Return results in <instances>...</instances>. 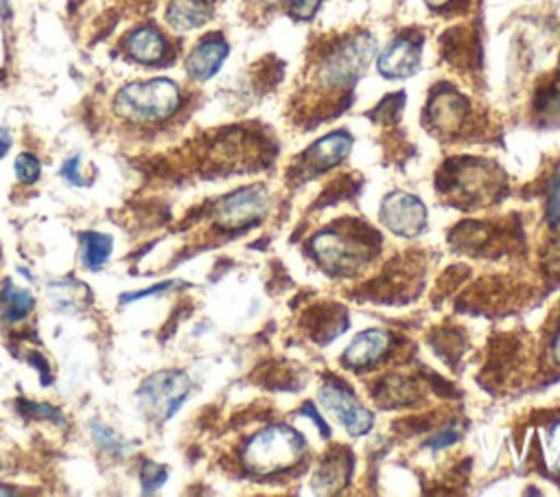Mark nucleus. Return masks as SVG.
Instances as JSON below:
<instances>
[{"label":"nucleus","mask_w":560,"mask_h":497,"mask_svg":"<svg viewBox=\"0 0 560 497\" xmlns=\"http://www.w3.org/2000/svg\"><path fill=\"white\" fill-rule=\"evenodd\" d=\"M90 429H92V438H94V442L101 447V449H105V451H112V453H125V440L118 436V434H114L109 427H105L103 423H92L90 425Z\"/></svg>","instance_id":"5701e85b"},{"label":"nucleus","mask_w":560,"mask_h":497,"mask_svg":"<svg viewBox=\"0 0 560 497\" xmlns=\"http://www.w3.org/2000/svg\"><path fill=\"white\" fill-rule=\"evenodd\" d=\"M381 221L398 236H416L427 226V206L409 193L394 190L381 201Z\"/></svg>","instance_id":"423d86ee"},{"label":"nucleus","mask_w":560,"mask_h":497,"mask_svg":"<svg viewBox=\"0 0 560 497\" xmlns=\"http://www.w3.org/2000/svg\"><path fill=\"white\" fill-rule=\"evenodd\" d=\"M466 103L455 92H444L433 99L431 103V120L442 129H453L464 120Z\"/></svg>","instance_id":"dca6fc26"},{"label":"nucleus","mask_w":560,"mask_h":497,"mask_svg":"<svg viewBox=\"0 0 560 497\" xmlns=\"http://www.w3.org/2000/svg\"><path fill=\"white\" fill-rule=\"evenodd\" d=\"M59 175L70 184V186H85L88 180L81 175V155H72L63 162Z\"/></svg>","instance_id":"393cba45"},{"label":"nucleus","mask_w":560,"mask_h":497,"mask_svg":"<svg viewBox=\"0 0 560 497\" xmlns=\"http://www.w3.org/2000/svg\"><path fill=\"white\" fill-rule=\"evenodd\" d=\"M9 149H11V136H7V131H2L0 134V158H4Z\"/></svg>","instance_id":"c756f323"},{"label":"nucleus","mask_w":560,"mask_h":497,"mask_svg":"<svg viewBox=\"0 0 560 497\" xmlns=\"http://www.w3.org/2000/svg\"><path fill=\"white\" fill-rule=\"evenodd\" d=\"M311 252L330 276L357 274L374 254V236H361L354 230L326 228L311 239Z\"/></svg>","instance_id":"7ed1b4c3"},{"label":"nucleus","mask_w":560,"mask_h":497,"mask_svg":"<svg viewBox=\"0 0 560 497\" xmlns=\"http://www.w3.org/2000/svg\"><path fill=\"white\" fill-rule=\"evenodd\" d=\"M459 438V434H457V429H446V431H442V436H438V438H431L429 442H427V447H431V449H442V447H446V444H451V442H455Z\"/></svg>","instance_id":"c85d7f7f"},{"label":"nucleus","mask_w":560,"mask_h":497,"mask_svg":"<svg viewBox=\"0 0 560 497\" xmlns=\"http://www.w3.org/2000/svg\"><path fill=\"white\" fill-rule=\"evenodd\" d=\"M114 250V239L105 232H85L83 234V267L101 269Z\"/></svg>","instance_id":"f3484780"},{"label":"nucleus","mask_w":560,"mask_h":497,"mask_svg":"<svg viewBox=\"0 0 560 497\" xmlns=\"http://www.w3.org/2000/svg\"><path fill=\"white\" fill-rule=\"evenodd\" d=\"M420 66V42L409 35H400L378 55L376 68L387 79L411 77Z\"/></svg>","instance_id":"9d476101"},{"label":"nucleus","mask_w":560,"mask_h":497,"mask_svg":"<svg viewBox=\"0 0 560 497\" xmlns=\"http://www.w3.org/2000/svg\"><path fill=\"white\" fill-rule=\"evenodd\" d=\"M171 287H175V282H173V280H162V282L151 285V287H147V289L122 293V296H120V302H122V304H129V302H136V300H142V298H149V296L162 293V291H166V289H171Z\"/></svg>","instance_id":"a878e982"},{"label":"nucleus","mask_w":560,"mask_h":497,"mask_svg":"<svg viewBox=\"0 0 560 497\" xmlns=\"http://www.w3.org/2000/svg\"><path fill=\"white\" fill-rule=\"evenodd\" d=\"M230 55V46L223 35H206L195 44V48L186 57V72L195 81H208L219 72L223 61Z\"/></svg>","instance_id":"1a4fd4ad"},{"label":"nucleus","mask_w":560,"mask_h":497,"mask_svg":"<svg viewBox=\"0 0 560 497\" xmlns=\"http://www.w3.org/2000/svg\"><path fill=\"white\" fill-rule=\"evenodd\" d=\"M348 473H350V458H346V462H343V455H332V458H328L324 464H322V469H319V473L315 475V479H313V484H315V488H337V486H341L346 479H348Z\"/></svg>","instance_id":"a211bd4d"},{"label":"nucleus","mask_w":560,"mask_h":497,"mask_svg":"<svg viewBox=\"0 0 560 497\" xmlns=\"http://www.w3.org/2000/svg\"><path fill=\"white\" fill-rule=\"evenodd\" d=\"M284 4H287V11L291 15L306 20V18H311L317 11L319 0H284Z\"/></svg>","instance_id":"bb28decb"},{"label":"nucleus","mask_w":560,"mask_h":497,"mask_svg":"<svg viewBox=\"0 0 560 497\" xmlns=\"http://www.w3.org/2000/svg\"><path fill=\"white\" fill-rule=\"evenodd\" d=\"M306 449L302 434L289 425H269L243 447V466L258 475H271L298 464Z\"/></svg>","instance_id":"f03ea898"},{"label":"nucleus","mask_w":560,"mask_h":497,"mask_svg":"<svg viewBox=\"0 0 560 497\" xmlns=\"http://www.w3.org/2000/svg\"><path fill=\"white\" fill-rule=\"evenodd\" d=\"M179 103V85L166 77L127 83L114 96L116 114L133 123L166 120L177 112Z\"/></svg>","instance_id":"f257e3e1"},{"label":"nucleus","mask_w":560,"mask_h":497,"mask_svg":"<svg viewBox=\"0 0 560 497\" xmlns=\"http://www.w3.org/2000/svg\"><path fill=\"white\" fill-rule=\"evenodd\" d=\"M168 479V471L151 460H144L140 464V486H142V493L144 495H151L155 493L158 488H162Z\"/></svg>","instance_id":"6ab92c4d"},{"label":"nucleus","mask_w":560,"mask_h":497,"mask_svg":"<svg viewBox=\"0 0 560 497\" xmlns=\"http://www.w3.org/2000/svg\"><path fill=\"white\" fill-rule=\"evenodd\" d=\"M0 495H15V488H9L7 484H0Z\"/></svg>","instance_id":"473e14b6"},{"label":"nucleus","mask_w":560,"mask_h":497,"mask_svg":"<svg viewBox=\"0 0 560 497\" xmlns=\"http://www.w3.org/2000/svg\"><path fill=\"white\" fill-rule=\"evenodd\" d=\"M350 149H352V136L348 131H332L315 140L304 151V160L313 173H319L337 166L350 153Z\"/></svg>","instance_id":"f8f14e48"},{"label":"nucleus","mask_w":560,"mask_h":497,"mask_svg":"<svg viewBox=\"0 0 560 497\" xmlns=\"http://www.w3.org/2000/svg\"><path fill=\"white\" fill-rule=\"evenodd\" d=\"M2 4H7V0H2Z\"/></svg>","instance_id":"72a5a7b5"},{"label":"nucleus","mask_w":560,"mask_h":497,"mask_svg":"<svg viewBox=\"0 0 560 497\" xmlns=\"http://www.w3.org/2000/svg\"><path fill=\"white\" fill-rule=\"evenodd\" d=\"M551 350H553V359L560 363V328L556 331V337H553V344H551Z\"/></svg>","instance_id":"7c9ffc66"},{"label":"nucleus","mask_w":560,"mask_h":497,"mask_svg":"<svg viewBox=\"0 0 560 497\" xmlns=\"http://www.w3.org/2000/svg\"><path fill=\"white\" fill-rule=\"evenodd\" d=\"M28 361H33V368L37 366L39 377H42V383L48 385V383L52 381V379H50V366H48V361H46L39 352H31V355H28Z\"/></svg>","instance_id":"cd10ccee"},{"label":"nucleus","mask_w":560,"mask_h":497,"mask_svg":"<svg viewBox=\"0 0 560 497\" xmlns=\"http://www.w3.org/2000/svg\"><path fill=\"white\" fill-rule=\"evenodd\" d=\"M192 388L184 370H160L147 377L138 388L140 412L153 423H166L184 405Z\"/></svg>","instance_id":"39448f33"},{"label":"nucleus","mask_w":560,"mask_h":497,"mask_svg":"<svg viewBox=\"0 0 560 497\" xmlns=\"http://www.w3.org/2000/svg\"><path fill=\"white\" fill-rule=\"evenodd\" d=\"M319 403L324 405V409L339 418L350 436H363L374 425L372 412L365 409L346 385L332 381L324 383V388L319 390Z\"/></svg>","instance_id":"0eeeda50"},{"label":"nucleus","mask_w":560,"mask_h":497,"mask_svg":"<svg viewBox=\"0 0 560 497\" xmlns=\"http://www.w3.org/2000/svg\"><path fill=\"white\" fill-rule=\"evenodd\" d=\"M13 169H15V177H18V182L20 184H35L37 180H39V175H42V164H39V160L33 155V153H28V151H24V153H20L18 158H15V164H13Z\"/></svg>","instance_id":"aec40b11"},{"label":"nucleus","mask_w":560,"mask_h":497,"mask_svg":"<svg viewBox=\"0 0 560 497\" xmlns=\"http://www.w3.org/2000/svg\"><path fill=\"white\" fill-rule=\"evenodd\" d=\"M267 193L260 186L234 190L217 201V223L223 228H245L267 212Z\"/></svg>","instance_id":"6e6552de"},{"label":"nucleus","mask_w":560,"mask_h":497,"mask_svg":"<svg viewBox=\"0 0 560 497\" xmlns=\"http://www.w3.org/2000/svg\"><path fill=\"white\" fill-rule=\"evenodd\" d=\"M210 18L212 7L208 0H171L166 7V22L179 33L199 28Z\"/></svg>","instance_id":"4468645a"},{"label":"nucleus","mask_w":560,"mask_h":497,"mask_svg":"<svg viewBox=\"0 0 560 497\" xmlns=\"http://www.w3.org/2000/svg\"><path fill=\"white\" fill-rule=\"evenodd\" d=\"M125 53L144 66H155L160 63L166 53H168V44L166 37L153 28V26H138L136 31H131L125 39Z\"/></svg>","instance_id":"ddd939ff"},{"label":"nucleus","mask_w":560,"mask_h":497,"mask_svg":"<svg viewBox=\"0 0 560 497\" xmlns=\"http://www.w3.org/2000/svg\"><path fill=\"white\" fill-rule=\"evenodd\" d=\"M18 409H20L24 416H28V418H44V420H50V423H57V425H63V423H66L63 414H61L57 407L48 405V403H33V401L20 398V401H18Z\"/></svg>","instance_id":"4be33fe9"},{"label":"nucleus","mask_w":560,"mask_h":497,"mask_svg":"<svg viewBox=\"0 0 560 497\" xmlns=\"http://www.w3.org/2000/svg\"><path fill=\"white\" fill-rule=\"evenodd\" d=\"M389 350V333L381 328L361 331L343 350V363L348 368H368L385 357Z\"/></svg>","instance_id":"9b49d317"},{"label":"nucleus","mask_w":560,"mask_h":497,"mask_svg":"<svg viewBox=\"0 0 560 497\" xmlns=\"http://www.w3.org/2000/svg\"><path fill=\"white\" fill-rule=\"evenodd\" d=\"M376 396L381 401L389 398V405H400V403H407L411 396H413V388L409 381H402V379H392V381H385Z\"/></svg>","instance_id":"412c9836"},{"label":"nucleus","mask_w":560,"mask_h":497,"mask_svg":"<svg viewBox=\"0 0 560 497\" xmlns=\"http://www.w3.org/2000/svg\"><path fill=\"white\" fill-rule=\"evenodd\" d=\"M431 9H442V7H446L451 0H424Z\"/></svg>","instance_id":"2f4dec72"},{"label":"nucleus","mask_w":560,"mask_h":497,"mask_svg":"<svg viewBox=\"0 0 560 497\" xmlns=\"http://www.w3.org/2000/svg\"><path fill=\"white\" fill-rule=\"evenodd\" d=\"M35 309V296L22 287H15L11 280H4L0 291V315L4 322L15 324L31 315Z\"/></svg>","instance_id":"2eb2a0df"},{"label":"nucleus","mask_w":560,"mask_h":497,"mask_svg":"<svg viewBox=\"0 0 560 497\" xmlns=\"http://www.w3.org/2000/svg\"><path fill=\"white\" fill-rule=\"evenodd\" d=\"M547 221H549V226H553V228L560 226V175H556V177L551 180V186H549Z\"/></svg>","instance_id":"b1692460"},{"label":"nucleus","mask_w":560,"mask_h":497,"mask_svg":"<svg viewBox=\"0 0 560 497\" xmlns=\"http://www.w3.org/2000/svg\"><path fill=\"white\" fill-rule=\"evenodd\" d=\"M374 53L376 42L372 35H352L324 55L317 68V81L328 90L350 88L363 74Z\"/></svg>","instance_id":"20e7f679"}]
</instances>
